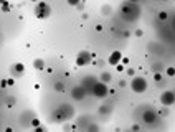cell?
<instances>
[{
	"label": "cell",
	"instance_id": "cell-6",
	"mask_svg": "<svg viewBox=\"0 0 175 132\" xmlns=\"http://www.w3.org/2000/svg\"><path fill=\"white\" fill-rule=\"evenodd\" d=\"M86 94H88V89L84 86H74L73 89H71V98L74 101H83V99L86 98Z\"/></svg>",
	"mask_w": 175,
	"mask_h": 132
},
{
	"label": "cell",
	"instance_id": "cell-18",
	"mask_svg": "<svg viewBox=\"0 0 175 132\" xmlns=\"http://www.w3.org/2000/svg\"><path fill=\"white\" fill-rule=\"evenodd\" d=\"M114 68H116V69H117L119 73H122L124 69H126V65H122V63H117V65H116Z\"/></svg>",
	"mask_w": 175,
	"mask_h": 132
},
{
	"label": "cell",
	"instance_id": "cell-16",
	"mask_svg": "<svg viewBox=\"0 0 175 132\" xmlns=\"http://www.w3.org/2000/svg\"><path fill=\"white\" fill-rule=\"evenodd\" d=\"M124 71H126V74H127V76H131V78H132V76H135V69H134V68H126Z\"/></svg>",
	"mask_w": 175,
	"mask_h": 132
},
{
	"label": "cell",
	"instance_id": "cell-21",
	"mask_svg": "<svg viewBox=\"0 0 175 132\" xmlns=\"http://www.w3.org/2000/svg\"><path fill=\"white\" fill-rule=\"evenodd\" d=\"M8 86V83H7V79H0V89H5Z\"/></svg>",
	"mask_w": 175,
	"mask_h": 132
},
{
	"label": "cell",
	"instance_id": "cell-19",
	"mask_svg": "<svg viewBox=\"0 0 175 132\" xmlns=\"http://www.w3.org/2000/svg\"><path fill=\"white\" fill-rule=\"evenodd\" d=\"M159 18H160V20H167L168 18V13L162 10V12H159Z\"/></svg>",
	"mask_w": 175,
	"mask_h": 132
},
{
	"label": "cell",
	"instance_id": "cell-8",
	"mask_svg": "<svg viewBox=\"0 0 175 132\" xmlns=\"http://www.w3.org/2000/svg\"><path fill=\"white\" fill-rule=\"evenodd\" d=\"M121 59H122V53L116 50V51H112V53H111V55H109V58H108V63H109V65H111V66H116V65H117V63H121Z\"/></svg>",
	"mask_w": 175,
	"mask_h": 132
},
{
	"label": "cell",
	"instance_id": "cell-4",
	"mask_svg": "<svg viewBox=\"0 0 175 132\" xmlns=\"http://www.w3.org/2000/svg\"><path fill=\"white\" fill-rule=\"evenodd\" d=\"M96 58L94 53H89V51H79V55H78V58H76V65L78 66H86L89 65L93 59Z\"/></svg>",
	"mask_w": 175,
	"mask_h": 132
},
{
	"label": "cell",
	"instance_id": "cell-23",
	"mask_svg": "<svg viewBox=\"0 0 175 132\" xmlns=\"http://www.w3.org/2000/svg\"><path fill=\"white\" fill-rule=\"evenodd\" d=\"M135 36H137V38H142V36H144V30H141V28L135 30Z\"/></svg>",
	"mask_w": 175,
	"mask_h": 132
},
{
	"label": "cell",
	"instance_id": "cell-33",
	"mask_svg": "<svg viewBox=\"0 0 175 132\" xmlns=\"http://www.w3.org/2000/svg\"><path fill=\"white\" fill-rule=\"evenodd\" d=\"M32 2H38V0H32Z\"/></svg>",
	"mask_w": 175,
	"mask_h": 132
},
{
	"label": "cell",
	"instance_id": "cell-7",
	"mask_svg": "<svg viewBox=\"0 0 175 132\" xmlns=\"http://www.w3.org/2000/svg\"><path fill=\"white\" fill-rule=\"evenodd\" d=\"M155 119H157V112L152 111V109H147V111H144V114H142V121L145 124H154Z\"/></svg>",
	"mask_w": 175,
	"mask_h": 132
},
{
	"label": "cell",
	"instance_id": "cell-28",
	"mask_svg": "<svg viewBox=\"0 0 175 132\" xmlns=\"http://www.w3.org/2000/svg\"><path fill=\"white\" fill-rule=\"evenodd\" d=\"M131 129H132V131H139V129H141V125L134 124V125H132V127H131Z\"/></svg>",
	"mask_w": 175,
	"mask_h": 132
},
{
	"label": "cell",
	"instance_id": "cell-32",
	"mask_svg": "<svg viewBox=\"0 0 175 132\" xmlns=\"http://www.w3.org/2000/svg\"><path fill=\"white\" fill-rule=\"evenodd\" d=\"M129 2H131V3H135V2H139V0H129Z\"/></svg>",
	"mask_w": 175,
	"mask_h": 132
},
{
	"label": "cell",
	"instance_id": "cell-1",
	"mask_svg": "<svg viewBox=\"0 0 175 132\" xmlns=\"http://www.w3.org/2000/svg\"><path fill=\"white\" fill-rule=\"evenodd\" d=\"M89 92L98 99H106V96L109 94V89H108V84L106 83H102V81H96L93 88L89 89Z\"/></svg>",
	"mask_w": 175,
	"mask_h": 132
},
{
	"label": "cell",
	"instance_id": "cell-11",
	"mask_svg": "<svg viewBox=\"0 0 175 132\" xmlns=\"http://www.w3.org/2000/svg\"><path fill=\"white\" fill-rule=\"evenodd\" d=\"M99 81H102V83H106V84H108V83H111V81H112V74H111L109 71L101 73V76H99Z\"/></svg>",
	"mask_w": 175,
	"mask_h": 132
},
{
	"label": "cell",
	"instance_id": "cell-22",
	"mask_svg": "<svg viewBox=\"0 0 175 132\" xmlns=\"http://www.w3.org/2000/svg\"><path fill=\"white\" fill-rule=\"evenodd\" d=\"M154 79H155V83H160V81H162V74H160V73H155Z\"/></svg>",
	"mask_w": 175,
	"mask_h": 132
},
{
	"label": "cell",
	"instance_id": "cell-5",
	"mask_svg": "<svg viewBox=\"0 0 175 132\" xmlns=\"http://www.w3.org/2000/svg\"><path fill=\"white\" fill-rule=\"evenodd\" d=\"M160 104L168 107V106H174L175 104V92L167 89V91H164L160 94Z\"/></svg>",
	"mask_w": 175,
	"mask_h": 132
},
{
	"label": "cell",
	"instance_id": "cell-2",
	"mask_svg": "<svg viewBox=\"0 0 175 132\" xmlns=\"http://www.w3.org/2000/svg\"><path fill=\"white\" fill-rule=\"evenodd\" d=\"M131 88H132L134 92L142 94V92H145V89H147V81H145V78H142V76H132Z\"/></svg>",
	"mask_w": 175,
	"mask_h": 132
},
{
	"label": "cell",
	"instance_id": "cell-3",
	"mask_svg": "<svg viewBox=\"0 0 175 132\" xmlns=\"http://www.w3.org/2000/svg\"><path fill=\"white\" fill-rule=\"evenodd\" d=\"M51 15V7L46 2H36L35 7V17L36 18H48Z\"/></svg>",
	"mask_w": 175,
	"mask_h": 132
},
{
	"label": "cell",
	"instance_id": "cell-31",
	"mask_svg": "<svg viewBox=\"0 0 175 132\" xmlns=\"http://www.w3.org/2000/svg\"><path fill=\"white\" fill-rule=\"evenodd\" d=\"M7 3H8L7 0H0V5H7Z\"/></svg>",
	"mask_w": 175,
	"mask_h": 132
},
{
	"label": "cell",
	"instance_id": "cell-17",
	"mask_svg": "<svg viewBox=\"0 0 175 132\" xmlns=\"http://www.w3.org/2000/svg\"><path fill=\"white\" fill-rule=\"evenodd\" d=\"M66 3L68 5H71V7H78L81 3V0H66Z\"/></svg>",
	"mask_w": 175,
	"mask_h": 132
},
{
	"label": "cell",
	"instance_id": "cell-13",
	"mask_svg": "<svg viewBox=\"0 0 175 132\" xmlns=\"http://www.w3.org/2000/svg\"><path fill=\"white\" fill-rule=\"evenodd\" d=\"M53 89L56 92H63V91H65V84H63L61 81H58V83H55V84H53Z\"/></svg>",
	"mask_w": 175,
	"mask_h": 132
},
{
	"label": "cell",
	"instance_id": "cell-20",
	"mask_svg": "<svg viewBox=\"0 0 175 132\" xmlns=\"http://www.w3.org/2000/svg\"><path fill=\"white\" fill-rule=\"evenodd\" d=\"M10 8H12V7H10V3H7V5H2V7H0V10H2L3 13L10 12Z\"/></svg>",
	"mask_w": 175,
	"mask_h": 132
},
{
	"label": "cell",
	"instance_id": "cell-26",
	"mask_svg": "<svg viewBox=\"0 0 175 132\" xmlns=\"http://www.w3.org/2000/svg\"><path fill=\"white\" fill-rule=\"evenodd\" d=\"M7 83H8V86H13V84H15V79H13V78H8Z\"/></svg>",
	"mask_w": 175,
	"mask_h": 132
},
{
	"label": "cell",
	"instance_id": "cell-15",
	"mask_svg": "<svg viewBox=\"0 0 175 132\" xmlns=\"http://www.w3.org/2000/svg\"><path fill=\"white\" fill-rule=\"evenodd\" d=\"M162 69H164V65H162L160 61H159V63H154V71L155 73H160Z\"/></svg>",
	"mask_w": 175,
	"mask_h": 132
},
{
	"label": "cell",
	"instance_id": "cell-27",
	"mask_svg": "<svg viewBox=\"0 0 175 132\" xmlns=\"http://www.w3.org/2000/svg\"><path fill=\"white\" fill-rule=\"evenodd\" d=\"M89 131H99V127L98 125H89Z\"/></svg>",
	"mask_w": 175,
	"mask_h": 132
},
{
	"label": "cell",
	"instance_id": "cell-12",
	"mask_svg": "<svg viewBox=\"0 0 175 132\" xmlns=\"http://www.w3.org/2000/svg\"><path fill=\"white\" fill-rule=\"evenodd\" d=\"M101 13L104 15V17H109V15L112 13V7L111 5H102L101 7Z\"/></svg>",
	"mask_w": 175,
	"mask_h": 132
},
{
	"label": "cell",
	"instance_id": "cell-14",
	"mask_svg": "<svg viewBox=\"0 0 175 132\" xmlns=\"http://www.w3.org/2000/svg\"><path fill=\"white\" fill-rule=\"evenodd\" d=\"M165 74H167L168 78H174L175 76V68L174 66H168L167 69H165Z\"/></svg>",
	"mask_w": 175,
	"mask_h": 132
},
{
	"label": "cell",
	"instance_id": "cell-24",
	"mask_svg": "<svg viewBox=\"0 0 175 132\" xmlns=\"http://www.w3.org/2000/svg\"><path fill=\"white\" fill-rule=\"evenodd\" d=\"M32 125H33V127H36V125H40V119H36V117H35L33 121H32Z\"/></svg>",
	"mask_w": 175,
	"mask_h": 132
},
{
	"label": "cell",
	"instance_id": "cell-9",
	"mask_svg": "<svg viewBox=\"0 0 175 132\" xmlns=\"http://www.w3.org/2000/svg\"><path fill=\"white\" fill-rule=\"evenodd\" d=\"M10 71H12V74H13V76H22V74H23V71H25V66L22 65V63H15V65H12Z\"/></svg>",
	"mask_w": 175,
	"mask_h": 132
},
{
	"label": "cell",
	"instance_id": "cell-29",
	"mask_svg": "<svg viewBox=\"0 0 175 132\" xmlns=\"http://www.w3.org/2000/svg\"><path fill=\"white\" fill-rule=\"evenodd\" d=\"M121 61H122V65H129V58H122Z\"/></svg>",
	"mask_w": 175,
	"mask_h": 132
},
{
	"label": "cell",
	"instance_id": "cell-30",
	"mask_svg": "<svg viewBox=\"0 0 175 132\" xmlns=\"http://www.w3.org/2000/svg\"><path fill=\"white\" fill-rule=\"evenodd\" d=\"M102 30V25H99V23H98V25H96V32H101Z\"/></svg>",
	"mask_w": 175,
	"mask_h": 132
},
{
	"label": "cell",
	"instance_id": "cell-10",
	"mask_svg": "<svg viewBox=\"0 0 175 132\" xmlns=\"http://www.w3.org/2000/svg\"><path fill=\"white\" fill-rule=\"evenodd\" d=\"M33 68L36 69V71H41V69H45V61H43L41 58L33 59Z\"/></svg>",
	"mask_w": 175,
	"mask_h": 132
},
{
	"label": "cell",
	"instance_id": "cell-25",
	"mask_svg": "<svg viewBox=\"0 0 175 132\" xmlns=\"http://www.w3.org/2000/svg\"><path fill=\"white\" fill-rule=\"evenodd\" d=\"M35 131H36V132H41V131H46V127H43V125H36V127H35Z\"/></svg>",
	"mask_w": 175,
	"mask_h": 132
}]
</instances>
